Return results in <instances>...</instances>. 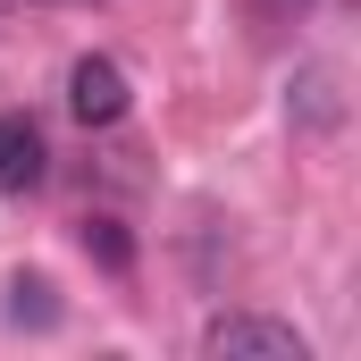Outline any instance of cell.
Returning <instances> with one entry per match:
<instances>
[{
  "mask_svg": "<svg viewBox=\"0 0 361 361\" xmlns=\"http://www.w3.org/2000/svg\"><path fill=\"white\" fill-rule=\"evenodd\" d=\"M202 353L210 361H302V328H286V319H261V311H219L210 328H202Z\"/></svg>",
  "mask_w": 361,
  "mask_h": 361,
  "instance_id": "1",
  "label": "cell"
},
{
  "mask_svg": "<svg viewBox=\"0 0 361 361\" xmlns=\"http://www.w3.org/2000/svg\"><path fill=\"white\" fill-rule=\"evenodd\" d=\"M126 101H135V92H126V68H118V59H101V51H92V59L68 68V109H76L85 126H118V118H126Z\"/></svg>",
  "mask_w": 361,
  "mask_h": 361,
  "instance_id": "2",
  "label": "cell"
},
{
  "mask_svg": "<svg viewBox=\"0 0 361 361\" xmlns=\"http://www.w3.org/2000/svg\"><path fill=\"white\" fill-rule=\"evenodd\" d=\"M51 169V152H42V126L25 118V109H8L0 118V193H34Z\"/></svg>",
  "mask_w": 361,
  "mask_h": 361,
  "instance_id": "3",
  "label": "cell"
},
{
  "mask_svg": "<svg viewBox=\"0 0 361 361\" xmlns=\"http://www.w3.org/2000/svg\"><path fill=\"white\" fill-rule=\"evenodd\" d=\"M8 319H17V328H51V319H59L51 286H42V277H8Z\"/></svg>",
  "mask_w": 361,
  "mask_h": 361,
  "instance_id": "4",
  "label": "cell"
},
{
  "mask_svg": "<svg viewBox=\"0 0 361 361\" xmlns=\"http://www.w3.org/2000/svg\"><path fill=\"white\" fill-rule=\"evenodd\" d=\"M85 252H101V269H126L135 261V244L118 235V219H85Z\"/></svg>",
  "mask_w": 361,
  "mask_h": 361,
  "instance_id": "5",
  "label": "cell"
}]
</instances>
